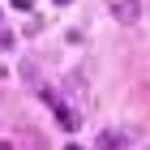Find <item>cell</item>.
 I'll return each mask as SVG.
<instances>
[{"label":"cell","instance_id":"obj_5","mask_svg":"<svg viewBox=\"0 0 150 150\" xmlns=\"http://www.w3.org/2000/svg\"><path fill=\"white\" fill-rule=\"evenodd\" d=\"M22 77H26V81H39V69H35V60H26V64H22Z\"/></svg>","mask_w":150,"mask_h":150},{"label":"cell","instance_id":"obj_4","mask_svg":"<svg viewBox=\"0 0 150 150\" xmlns=\"http://www.w3.org/2000/svg\"><path fill=\"white\" fill-rule=\"evenodd\" d=\"M64 86H69L73 99H81V94H86V77H81V73H69V81H64Z\"/></svg>","mask_w":150,"mask_h":150},{"label":"cell","instance_id":"obj_2","mask_svg":"<svg viewBox=\"0 0 150 150\" xmlns=\"http://www.w3.org/2000/svg\"><path fill=\"white\" fill-rule=\"evenodd\" d=\"M52 112H56L60 129H69V133H73V129L81 125V112H77V107H69V103H60V94H56V99H52Z\"/></svg>","mask_w":150,"mask_h":150},{"label":"cell","instance_id":"obj_7","mask_svg":"<svg viewBox=\"0 0 150 150\" xmlns=\"http://www.w3.org/2000/svg\"><path fill=\"white\" fill-rule=\"evenodd\" d=\"M52 4H73V0H52Z\"/></svg>","mask_w":150,"mask_h":150},{"label":"cell","instance_id":"obj_3","mask_svg":"<svg viewBox=\"0 0 150 150\" xmlns=\"http://www.w3.org/2000/svg\"><path fill=\"white\" fill-rule=\"evenodd\" d=\"M133 142V133H120V129H103L99 133V146H129Z\"/></svg>","mask_w":150,"mask_h":150},{"label":"cell","instance_id":"obj_6","mask_svg":"<svg viewBox=\"0 0 150 150\" xmlns=\"http://www.w3.org/2000/svg\"><path fill=\"white\" fill-rule=\"evenodd\" d=\"M30 4L35 0H13V9H22V13H30Z\"/></svg>","mask_w":150,"mask_h":150},{"label":"cell","instance_id":"obj_1","mask_svg":"<svg viewBox=\"0 0 150 150\" xmlns=\"http://www.w3.org/2000/svg\"><path fill=\"white\" fill-rule=\"evenodd\" d=\"M107 13H112L116 22H137L142 17V0H107Z\"/></svg>","mask_w":150,"mask_h":150}]
</instances>
